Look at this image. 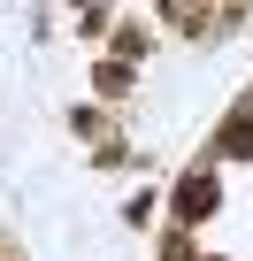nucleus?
Listing matches in <instances>:
<instances>
[{
    "label": "nucleus",
    "instance_id": "nucleus-2",
    "mask_svg": "<svg viewBox=\"0 0 253 261\" xmlns=\"http://www.w3.org/2000/svg\"><path fill=\"white\" fill-rule=\"evenodd\" d=\"M222 154H253V115H230L222 123Z\"/></svg>",
    "mask_w": 253,
    "mask_h": 261
},
{
    "label": "nucleus",
    "instance_id": "nucleus-1",
    "mask_svg": "<svg viewBox=\"0 0 253 261\" xmlns=\"http://www.w3.org/2000/svg\"><path fill=\"white\" fill-rule=\"evenodd\" d=\"M177 215H184V223L215 215V185H207V177H184V185H177Z\"/></svg>",
    "mask_w": 253,
    "mask_h": 261
},
{
    "label": "nucleus",
    "instance_id": "nucleus-3",
    "mask_svg": "<svg viewBox=\"0 0 253 261\" xmlns=\"http://www.w3.org/2000/svg\"><path fill=\"white\" fill-rule=\"evenodd\" d=\"M100 92H107V100H115V92H131V69H123V62H107V69H100Z\"/></svg>",
    "mask_w": 253,
    "mask_h": 261
}]
</instances>
